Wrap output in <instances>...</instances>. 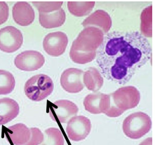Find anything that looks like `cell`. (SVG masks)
Returning <instances> with one entry per match:
<instances>
[{
    "label": "cell",
    "mask_w": 155,
    "mask_h": 145,
    "mask_svg": "<svg viewBox=\"0 0 155 145\" xmlns=\"http://www.w3.org/2000/svg\"><path fill=\"white\" fill-rule=\"evenodd\" d=\"M96 58L104 77L125 84L151 59L152 48L140 32L114 31L104 37Z\"/></svg>",
    "instance_id": "1"
},
{
    "label": "cell",
    "mask_w": 155,
    "mask_h": 145,
    "mask_svg": "<svg viewBox=\"0 0 155 145\" xmlns=\"http://www.w3.org/2000/svg\"><path fill=\"white\" fill-rule=\"evenodd\" d=\"M152 128V120L147 114L141 111L128 116L123 122L124 133L132 140L140 139Z\"/></svg>",
    "instance_id": "2"
},
{
    "label": "cell",
    "mask_w": 155,
    "mask_h": 145,
    "mask_svg": "<svg viewBox=\"0 0 155 145\" xmlns=\"http://www.w3.org/2000/svg\"><path fill=\"white\" fill-rule=\"evenodd\" d=\"M54 82L45 74H37L26 81L24 91L26 96L35 102H39L49 96L54 91Z\"/></svg>",
    "instance_id": "3"
},
{
    "label": "cell",
    "mask_w": 155,
    "mask_h": 145,
    "mask_svg": "<svg viewBox=\"0 0 155 145\" xmlns=\"http://www.w3.org/2000/svg\"><path fill=\"white\" fill-rule=\"evenodd\" d=\"M104 37L103 32L98 28L86 27L79 33L71 47L85 53L96 52L103 42Z\"/></svg>",
    "instance_id": "4"
},
{
    "label": "cell",
    "mask_w": 155,
    "mask_h": 145,
    "mask_svg": "<svg viewBox=\"0 0 155 145\" xmlns=\"http://www.w3.org/2000/svg\"><path fill=\"white\" fill-rule=\"evenodd\" d=\"M110 96L115 106L124 112L136 107L140 100V92L132 85L121 87Z\"/></svg>",
    "instance_id": "5"
},
{
    "label": "cell",
    "mask_w": 155,
    "mask_h": 145,
    "mask_svg": "<svg viewBox=\"0 0 155 145\" xmlns=\"http://www.w3.org/2000/svg\"><path fill=\"white\" fill-rule=\"evenodd\" d=\"M91 130L90 119L84 116H75L68 122L65 132L70 140L79 142L89 135Z\"/></svg>",
    "instance_id": "6"
},
{
    "label": "cell",
    "mask_w": 155,
    "mask_h": 145,
    "mask_svg": "<svg viewBox=\"0 0 155 145\" xmlns=\"http://www.w3.org/2000/svg\"><path fill=\"white\" fill-rule=\"evenodd\" d=\"M23 43L22 32L13 26H6L0 30V50L6 53H14Z\"/></svg>",
    "instance_id": "7"
},
{
    "label": "cell",
    "mask_w": 155,
    "mask_h": 145,
    "mask_svg": "<svg viewBox=\"0 0 155 145\" xmlns=\"http://www.w3.org/2000/svg\"><path fill=\"white\" fill-rule=\"evenodd\" d=\"M79 108L74 102L67 100H58L51 105L50 116L54 121L65 124L77 115Z\"/></svg>",
    "instance_id": "8"
},
{
    "label": "cell",
    "mask_w": 155,
    "mask_h": 145,
    "mask_svg": "<svg viewBox=\"0 0 155 145\" xmlns=\"http://www.w3.org/2000/svg\"><path fill=\"white\" fill-rule=\"evenodd\" d=\"M45 59L40 52L37 50H25L15 58L14 64L18 69L23 71H35L42 67Z\"/></svg>",
    "instance_id": "9"
},
{
    "label": "cell",
    "mask_w": 155,
    "mask_h": 145,
    "mask_svg": "<svg viewBox=\"0 0 155 145\" xmlns=\"http://www.w3.org/2000/svg\"><path fill=\"white\" fill-rule=\"evenodd\" d=\"M68 44V37L64 32H51L44 37L43 48L52 57H58L65 53Z\"/></svg>",
    "instance_id": "10"
},
{
    "label": "cell",
    "mask_w": 155,
    "mask_h": 145,
    "mask_svg": "<svg viewBox=\"0 0 155 145\" xmlns=\"http://www.w3.org/2000/svg\"><path fill=\"white\" fill-rule=\"evenodd\" d=\"M83 70L77 68H68L62 73L61 84L63 89L70 93H77L84 88Z\"/></svg>",
    "instance_id": "11"
},
{
    "label": "cell",
    "mask_w": 155,
    "mask_h": 145,
    "mask_svg": "<svg viewBox=\"0 0 155 145\" xmlns=\"http://www.w3.org/2000/svg\"><path fill=\"white\" fill-rule=\"evenodd\" d=\"M84 106L91 114H105L110 107V96L100 92L88 94L84 100Z\"/></svg>",
    "instance_id": "12"
},
{
    "label": "cell",
    "mask_w": 155,
    "mask_h": 145,
    "mask_svg": "<svg viewBox=\"0 0 155 145\" xmlns=\"http://www.w3.org/2000/svg\"><path fill=\"white\" fill-rule=\"evenodd\" d=\"M13 18L18 25L28 26L34 22L35 14L32 6L26 2H18L12 8Z\"/></svg>",
    "instance_id": "13"
},
{
    "label": "cell",
    "mask_w": 155,
    "mask_h": 145,
    "mask_svg": "<svg viewBox=\"0 0 155 145\" xmlns=\"http://www.w3.org/2000/svg\"><path fill=\"white\" fill-rule=\"evenodd\" d=\"M112 25V18L107 12L103 10H97L91 14L83 21L82 25L86 27H95L98 28L107 34L111 29Z\"/></svg>",
    "instance_id": "14"
},
{
    "label": "cell",
    "mask_w": 155,
    "mask_h": 145,
    "mask_svg": "<svg viewBox=\"0 0 155 145\" xmlns=\"http://www.w3.org/2000/svg\"><path fill=\"white\" fill-rule=\"evenodd\" d=\"M18 114L19 105L16 101L9 98L0 99V125L12 121Z\"/></svg>",
    "instance_id": "15"
},
{
    "label": "cell",
    "mask_w": 155,
    "mask_h": 145,
    "mask_svg": "<svg viewBox=\"0 0 155 145\" xmlns=\"http://www.w3.org/2000/svg\"><path fill=\"white\" fill-rule=\"evenodd\" d=\"M66 19L65 12L63 9L50 14H41L39 13V21L40 25L46 29L61 27L65 23Z\"/></svg>",
    "instance_id": "16"
},
{
    "label": "cell",
    "mask_w": 155,
    "mask_h": 145,
    "mask_svg": "<svg viewBox=\"0 0 155 145\" xmlns=\"http://www.w3.org/2000/svg\"><path fill=\"white\" fill-rule=\"evenodd\" d=\"M8 134L14 145H25L30 140V128L25 124H17L8 128Z\"/></svg>",
    "instance_id": "17"
},
{
    "label": "cell",
    "mask_w": 155,
    "mask_h": 145,
    "mask_svg": "<svg viewBox=\"0 0 155 145\" xmlns=\"http://www.w3.org/2000/svg\"><path fill=\"white\" fill-rule=\"evenodd\" d=\"M83 81L86 89L94 93L98 92L104 83L101 72L95 67L88 68L84 72Z\"/></svg>",
    "instance_id": "18"
},
{
    "label": "cell",
    "mask_w": 155,
    "mask_h": 145,
    "mask_svg": "<svg viewBox=\"0 0 155 145\" xmlns=\"http://www.w3.org/2000/svg\"><path fill=\"white\" fill-rule=\"evenodd\" d=\"M95 6V2H68V8L70 14L77 17L87 16L91 12Z\"/></svg>",
    "instance_id": "19"
},
{
    "label": "cell",
    "mask_w": 155,
    "mask_h": 145,
    "mask_svg": "<svg viewBox=\"0 0 155 145\" xmlns=\"http://www.w3.org/2000/svg\"><path fill=\"white\" fill-rule=\"evenodd\" d=\"M152 7L144 8L140 16V34L145 38L152 36Z\"/></svg>",
    "instance_id": "20"
},
{
    "label": "cell",
    "mask_w": 155,
    "mask_h": 145,
    "mask_svg": "<svg viewBox=\"0 0 155 145\" xmlns=\"http://www.w3.org/2000/svg\"><path fill=\"white\" fill-rule=\"evenodd\" d=\"M15 78L11 72L0 69V95H7L14 91Z\"/></svg>",
    "instance_id": "21"
},
{
    "label": "cell",
    "mask_w": 155,
    "mask_h": 145,
    "mask_svg": "<svg viewBox=\"0 0 155 145\" xmlns=\"http://www.w3.org/2000/svg\"><path fill=\"white\" fill-rule=\"evenodd\" d=\"M41 145H64L65 139L61 130L57 128H49L44 132Z\"/></svg>",
    "instance_id": "22"
},
{
    "label": "cell",
    "mask_w": 155,
    "mask_h": 145,
    "mask_svg": "<svg viewBox=\"0 0 155 145\" xmlns=\"http://www.w3.org/2000/svg\"><path fill=\"white\" fill-rule=\"evenodd\" d=\"M32 4L41 14H50L61 9L63 2H32Z\"/></svg>",
    "instance_id": "23"
},
{
    "label": "cell",
    "mask_w": 155,
    "mask_h": 145,
    "mask_svg": "<svg viewBox=\"0 0 155 145\" xmlns=\"http://www.w3.org/2000/svg\"><path fill=\"white\" fill-rule=\"evenodd\" d=\"M31 136L28 142L25 145H39L43 142L44 134L37 128H31Z\"/></svg>",
    "instance_id": "24"
},
{
    "label": "cell",
    "mask_w": 155,
    "mask_h": 145,
    "mask_svg": "<svg viewBox=\"0 0 155 145\" xmlns=\"http://www.w3.org/2000/svg\"><path fill=\"white\" fill-rule=\"evenodd\" d=\"M9 9L8 4L4 2H0V25L5 23L8 18Z\"/></svg>",
    "instance_id": "25"
},
{
    "label": "cell",
    "mask_w": 155,
    "mask_h": 145,
    "mask_svg": "<svg viewBox=\"0 0 155 145\" xmlns=\"http://www.w3.org/2000/svg\"><path fill=\"white\" fill-rule=\"evenodd\" d=\"M123 113L124 111L119 110V109L115 106L111 99H110V107L109 110L107 111V112L105 114L106 115L109 116V117L115 118V117H118V116H121Z\"/></svg>",
    "instance_id": "26"
},
{
    "label": "cell",
    "mask_w": 155,
    "mask_h": 145,
    "mask_svg": "<svg viewBox=\"0 0 155 145\" xmlns=\"http://www.w3.org/2000/svg\"><path fill=\"white\" fill-rule=\"evenodd\" d=\"M139 145H152V138L148 137L147 139L144 140Z\"/></svg>",
    "instance_id": "27"
}]
</instances>
